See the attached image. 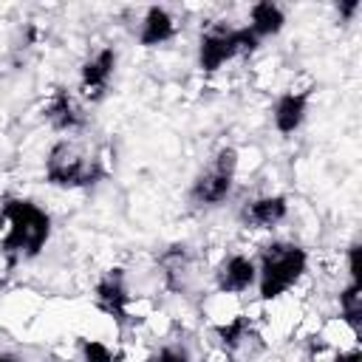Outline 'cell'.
Instances as JSON below:
<instances>
[{
	"mask_svg": "<svg viewBox=\"0 0 362 362\" xmlns=\"http://www.w3.org/2000/svg\"><path fill=\"white\" fill-rule=\"evenodd\" d=\"M0 221L6 223L0 252L8 260V266H14L17 260L37 257L51 238V215L34 201L25 198L6 201L0 209Z\"/></svg>",
	"mask_w": 362,
	"mask_h": 362,
	"instance_id": "1",
	"label": "cell"
},
{
	"mask_svg": "<svg viewBox=\"0 0 362 362\" xmlns=\"http://www.w3.org/2000/svg\"><path fill=\"white\" fill-rule=\"evenodd\" d=\"M308 255L297 243H272L263 249L257 263V291L260 300H277L286 294L305 272Z\"/></svg>",
	"mask_w": 362,
	"mask_h": 362,
	"instance_id": "2",
	"label": "cell"
},
{
	"mask_svg": "<svg viewBox=\"0 0 362 362\" xmlns=\"http://www.w3.org/2000/svg\"><path fill=\"white\" fill-rule=\"evenodd\" d=\"M99 178H105L99 158L85 153L76 141L62 139L48 150V158H45V181L48 184L74 189V187H90Z\"/></svg>",
	"mask_w": 362,
	"mask_h": 362,
	"instance_id": "3",
	"label": "cell"
},
{
	"mask_svg": "<svg viewBox=\"0 0 362 362\" xmlns=\"http://www.w3.org/2000/svg\"><path fill=\"white\" fill-rule=\"evenodd\" d=\"M257 37L249 28H209L198 42V65L206 74H215L221 65L240 54H252L257 48Z\"/></svg>",
	"mask_w": 362,
	"mask_h": 362,
	"instance_id": "4",
	"label": "cell"
},
{
	"mask_svg": "<svg viewBox=\"0 0 362 362\" xmlns=\"http://www.w3.org/2000/svg\"><path fill=\"white\" fill-rule=\"evenodd\" d=\"M235 170H238V150L235 147H221L218 156L212 158V164L192 181L189 198L195 206H218L229 198L232 192V181H235Z\"/></svg>",
	"mask_w": 362,
	"mask_h": 362,
	"instance_id": "5",
	"label": "cell"
},
{
	"mask_svg": "<svg viewBox=\"0 0 362 362\" xmlns=\"http://www.w3.org/2000/svg\"><path fill=\"white\" fill-rule=\"evenodd\" d=\"M93 303H96V308H102L107 317H113L119 328H124L130 294H127L124 272H122V269H107V272H105V277H102V280L96 283V288H93Z\"/></svg>",
	"mask_w": 362,
	"mask_h": 362,
	"instance_id": "6",
	"label": "cell"
},
{
	"mask_svg": "<svg viewBox=\"0 0 362 362\" xmlns=\"http://www.w3.org/2000/svg\"><path fill=\"white\" fill-rule=\"evenodd\" d=\"M113 68H116V51H113V48L96 51V54L82 65V71H79L82 96L90 99V102L105 99L107 85H110V76H113Z\"/></svg>",
	"mask_w": 362,
	"mask_h": 362,
	"instance_id": "7",
	"label": "cell"
},
{
	"mask_svg": "<svg viewBox=\"0 0 362 362\" xmlns=\"http://www.w3.org/2000/svg\"><path fill=\"white\" fill-rule=\"evenodd\" d=\"M255 280H257V266H255V260H249L246 255H229V257L218 266V272H215L218 291H223V294H240V291H246Z\"/></svg>",
	"mask_w": 362,
	"mask_h": 362,
	"instance_id": "8",
	"label": "cell"
},
{
	"mask_svg": "<svg viewBox=\"0 0 362 362\" xmlns=\"http://www.w3.org/2000/svg\"><path fill=\"white\" fill-rule=\"evenodd\" d=\"M286 215H288V201L283 195H263V198L243 204V209H240V221L255 229H272Z\"/></svg>",
	"mask_w": 362,
	"mask_h": 362,
	"instance_id": "9",
	"label": "cell"
},
{
	"mask_svg": "<svg viewBox=\"0 0 362 362\" xmlns=\"http://www.w3.org/2000/svg\"><path fill=\"white\" fill-rule=\"evenodd\" d=\"M45 119L54 130H76L85 124V113L79 102L68 93V88H54L48 105H45Z\"/></svg>",
	"mask_w": 362,
	"mask_h": 362,
	"instance_id": "10",
	"label": "cell"
},
{
	"mask_svg": "<svg viewBox=\"0 0 362 362\" xmlns=\"http://www.w3.org/2000/svg\"><path fill=\"white\" fill-rule=\"evenodd\" d=\"M305 110H308V90H303V93H297V90L283 93V96L274 102V127H277L283 136H291V133L303 124Z\"/></svg>",
	"mask_w": 362,
	"mask_h": 362,
	"instance_id": "11",
	"label": "cell"
},
{
	"mask_svg": "<svg viewBox=\"0 0 362 362\" xmlns=\"http://www.w3.org/2000/svg\"><path fill=\"white\" fill-rule=\"evenodd\" d=\"M175 28H178V25H175V20H173V14H170L167 8H161V6H150L147 14H144V20H141L139 42H141L144 48L161 45V42H167V40L175 37Z\"/></svg>",
	"mask_w": 362,
	"mask_h": 362,
	"instance_id": "12",
	"label": "cell"
},
{
	"mask_svg": "<svg viewBox=\"0 0 362 362\" xmlns=\"http://www.w3.org/2000/svg\"><path fill=\"white\" fill-rule=\"evenodd\" d=\"M249 31L260 40V37H272V34H277V31H283V25H286V14H283V8L277 6V3H272V0H260V3H255L252 6V11H249Z\"/></svg>",
	"mask_w": 362,
	"mask_h": 362,
	"instance_id": "13",
	"label": "cell"
},
{
	"mask_svg": "<svg viewBox=\"0 0 362 362\" xmlns=\"http://www.w3.org/2000/svg\"><path fill=\"white\" fill-rule=\"evenodd\" d=\"M339 314L351 325V331L359 337L362 331V283H348L339 294Z\"/></svg>",
	"mask_w": 362,
	"mask_h": 362,
	"instance_id": "14",
	"label": "cell"
},
{
	"mask_svg": "<svg viewBox=\"0 0 362 362\" xmlns=\"http://www.w3.org/2000/svg\"><path fill=\"white\" fill-rule=\"evenodd\" d=\"M246 328H249L246 317H235L232 322L218 325V328H215V334L221 337V342H223L226 348H238V345L243 342V337H246Z\"/></svg>",
	"mask_w": 362,
	"mask_h": 362,
	"instance_id": "15",
	"label": "cell"
},
{
	"mask_svg": "<svg viewBox=\"0 0 362 362\" xmlns=\"http://www.w3.org/2000/svg\"><path fill=\"white\" fill-rule=\"evenodd\" d=\"M79 348H82L85 362H113L110 348H107L105 342H99V339H82Z\"/></svg>",
	"mask_w": 362,
	"mask_h": 362,
	"instance_id": "16",
	"label": "cell"
},
{
	"mask_svg": "<svg viewBox=\"0 0 362 362\" xmlns=\"http://www.w3.org/2000/svg\"><path fill=\"white\" fill-rule=\"evenodd\" d=\"M150 362H189V354L181 345H164L158 354L150 356Z\"/></svg>",
	"mask_w": 362,
	"mask_h": 362,
	"instance_id": "17",
	"label": "cell"
},
{
	"mask_svg": "<svg viewBox=\"0 0 362 362\" xmlns=\"http://www.w3.org/2000/svg\"><path fill=\"white\" fill-rule=\"evenodd\" d=\"M348 272L354 283H362V272H359V243L348 246Z\"/></svg>",
	"mask_w": 362,
	"mask_h": 362,
	"instance_id": "18",
	"label": "cell"
},
{
	"mask_svg": "<svg viewBox=\"0 0 362 362\" xmlns=\"http://www.w3.org/2000/svg\"><path fill=\"white\" fill-rule=\"evenodd\" d=\"M334 362H362V354L354 348V351H345V354H337Z\"/></svg>",
	"mask_w": 362,
	"mask_h": 362,
	"instance_id": "19",
	"label": "cell"
},
{
	"mask_svg": "<svg viewBox=\"0 0 362 362\" xmlns=\"http://www.w3.org/2000/svg\"><path fill=\"white\" fill-rule=\"evenodd\" d=\"M359 8V0H348V3H339V14L342 17H354V11Z\"/></svg>",
	"mask_w": 362,
	"mask_h": 362,
	"instance_id": "20",
	"label": "cell"
},
{
	"mask_svg": "<svg viewBox=\"0 0 362 362\" xmlns=\"http://www.w3.org/2000/svg\"><path fill=\"white\" fill-rule=\"evenodd\" d=\"M0 362H17L14 356H8V354H0Z\"/></svg>",
	"mask_w": 362,
	"mask_h": 362,
	"instance_id": "21",
	"label": "cell"
}]
</instances>
